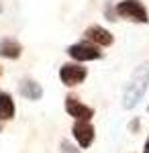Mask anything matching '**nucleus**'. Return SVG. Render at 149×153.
Here are the masks:
<instances>
[{
	"label": "nucleus",
	"mask_w": 149,
	"mask_h": 153,
	"mask_svg": "<svg viewBox=\"0 0 149 153\" xmlns=\"http://www.w3.org/2000/svg\"><path fill=\"white\" fill-rule=\"evenodd\" d=\"M149 88V61H141L131 71V78L123 90V108L131 110L143 100V96Z\"/></svg>",
	"instance_id": "obj_1"
},
{
	"label": "nucleus",
	"mask_w": 149,
	"mask_h": 153,
	"mask_svg": "<svg viewBox=\"0 0 149 153\" xmlns=\"http://www.w3.org/2000/svg\"><path fill=\"white\" fill-rule=\"evenodd\" d=\"M115 12H116V16L133 21V23H139V25L149 23L147 8H145V4L141 0H121V2H116Z\"/></svg>",
	"instance_id": "obj_2"
},
{
	"label": "nucleus",
	"mask_w": 149,
	"mask_h": 153,
	"mask_svg": "<svg viewBox=\"0 0 149 153\" xmlns=\"http://www.w3.org/2000/svg\"><path fill=\"white\" fill-rule=\"evenodd\" d=\"M66 53H68V55L74 59L76 63L94 61V59H100V57H102V51H100V47L92 45V43H88V41H78V43L69 45V47L66 49Z\"/></svg>",
	"instance_id": "obj_3"
},
{
	"label": "nucleus",
	"mask_w": 149,
	"mask_h": 153,
	"mask_svg": "<svg viewBox=\"0 0 149 153\" xmlns=\"http://www.w3.org/2000/svg\"><path fill=\"white\" fill-rule=\"evenodd\" d=\"M86 78H88V70L82 63H63L59 68V80H61L63 86H68V88L80 86Z\"/></svg>",
	"instance_id": "obj_4"
},
{
	"label": "nucleus",
	"mask_w": 149,
	"mask_h": 153,
	"mask_svg": "<svg viewBox=\"0 0 149 153\" xmlns=\"http://www.w3.org/2000/svg\"><path fill=\"white\" fill-rule=\"evenodd\" d=\"M72 135H74L80 149H88L96 139V129L90 120H76L72 125Z\"/></svg>",
	"instance_id": "obj_5"
},
{
	"label": "nucleus",
	"mask_w": 149,
	"mask_h": 153,
	"mask_svg": "<svg viewBox=\"0 0 149 153\" xmlns=\"http://www.w3.org/2000/svg\"><path fill=\"white\" fill-rule=\"evenodd\" d=\"M66 112L74 120H92V117H94V108L84 104L80 98L74 94L66 96Z\"/></svg>",
	"instance_id": "obj_6"
},
{
	"label": "nucleus",
	"mask_w": 149,
	"mask_h": 153,
	"mask_svg": "<svg viewBox=\"0 0 149 153\" xmlns=\"http://www.w3.org/2000/svg\"><path fill=\"white\" fill-rule=\"evenodd\" d=\"M84 39L92 45H96V47H110L112 41H115L112 33L108 29H104L102 25H90L84 31Z\"/></svg>",
	"instance_id": "obj_7"
},
{
	"label": "nucleus",
	"mask_w": 149,
	"mask_h": 153,
	"mask_svg": "<svg viewBox=\"0 0 149 153\" xmlns=\"http://www.w3.org/2000/svg\"><path fill=\"white\" fill-rule=\"evenodd\" d=\"M19 92H21L23 98L35 102V100H41L43 98V86L37 82V80H33V78H25L23 82L19 84Z\"/></svg>",
	"instance_id": "obj_8"
},
{
	"label": "nucleus",
	"mask_w": 149,
	"mask_h": 153,
	"mask_svg": "<svg viewBox=\"0 0 149 153\" xmlns=\"http://www.w3.org/2000/svg\"><path fill=\"white\" fill-rule=\"evenodd\" d=\"M23 55V45L12 39V37H2L0 39V57L6 59H19Z\"/></svg>",
	"instance_id": "obj_9"
},
{
	"label": "nucleus",
	"mask_w": 149,
	"mask_h": 153,
	"mask_svg": "<svg viewBox=\"0 0 149 153\" xmlns=\"http://www.w3.org/2000/svg\"><path fill=\"white\" fill-rule=\"evenodd\" d=\"M14 100L8 92H2L0 90V120H10L14 118Z\"/></svg>",
	"instance_id": "obj_10"
},
{
	"label": "nucleus",
	"mask_w": 149,
	"mask_h": 153,
	"mask_svg": "<svg viewBox=\"0 0 149 153\" xmlns=\"http://www.w3.org/2000/svg\"><path fill=\"white\" fill-rule=\"evenodd\" d=\"M59 147H61V153H80V149H78L76 145H72V143L66 141V139L59 143Z\"/></svg>",
	"instance_id": "obj_11"
},
{
	"label": "nucleus",
	"mask_w": 149,
	"mask_h": 153,
	"mask_svg": "<svg viewBox=\"0 0 149 153\" xmlns=\"http://www.w3.org/2000/svg\"><path fill=\"white\" fill-rule=\"evenodd\" d=\"M139 125H141V120H139V118H133V120L129 123V131H131V133H137Z\"/></svg>",
	"instance_id": "obj_12"
},
{
	"label": "nucleus",
	"mask_w": 149,
	"mask_h": 153,
	"mask_svg": "<svg viewBox=\"0 0 149 153\" xmlns=\"http://www.w3.org/2000/svg\"><path fill=\"white\" fill-rule=\"evenodd\" d=\"M143 153H149V137L145 139V145H143Z\"/></svg>",
	"instance_id": "obj_13"
},
{
	"label": "nucleus",
	"mask_w": 149,
	"mask_h": 153,
	"mask_svg": "<svg viewBox=\"0 0 149 153\" xmlns=\"http://www.w3.org/2000/svg\"><path fill=\"white\" fill-rule=\"evenodd\" d=\"M0 76H2V65H0Z\"/></svg>",
	"instance_id": "obj_14"
},
{
	"label": "nucleus",
	"mask_w": 149,
	"mask_h": 153,
	"mask_svg": "<svg viewBox=\"0 0 149 153\" xmlns=\"http://www.w3.org/2000/svg\"><path fill=\"white\" fill-rule=\"evenodd\" d=\"M0 12H2V4H0Z\"/></svg>",
	"instance_id": "obj_15"
},
{
	"label": "nucleus",
	"mask_w": 149,
	"mask_h": 153,
	"mask_svg": "<svg viewBox=\"0 0 149 153\" xmlns=\"http://www.w3.org/2000/svg\"><path fill=\"white\" fill-rule=\"evenodd\" d=\"M0 131H2V125H0Z\"/></svg>",
	"instance_id": "obj_16"
},
{
	"label": "nucleus",
	"mask_w": 149,
	"mask_h": 153,
	"mask_svg": "<svg viewBox=\"0 0 149 153\" xmlns=\"http://www.w3.org/2000/svg\"><path fill=\"white\" fill-rule=\"evenodd\" d=\"M147 110H149V108H147Z\"/></svg>",
	"instance_id": "obj_17"
}]
</instances>
